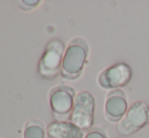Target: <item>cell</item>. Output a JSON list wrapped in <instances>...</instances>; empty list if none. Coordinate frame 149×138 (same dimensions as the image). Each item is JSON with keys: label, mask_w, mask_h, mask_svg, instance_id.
Returning <instances> with one entry per match:
<instances>
[{"label": "cell", "mask_w": 149, "mask_h": 138, "mask_svg": "<svg viewBox=\"0 0 149 138\" xmlns=\"http://www.w3.org/2000/svg\"><path fill=\"white\" fill-rule=\"evenodd\" d=\"M89 47L82 38H74L67 46L61 67V75L65 79L75 80L81 75L86 63Z\"/></svg>", "instance_id": "6da1fadb"}, {"label": "cell", "mask_w": 149, "mask_h": 138, "mask_svg": "<svg viewBox=\"0 0 149 138\" xmlns=\"http://www.w3.org/2000/svg\"><path fill=\"white\" fill-rule=\"evenodd\" d=\"M65 45L60 39H53L47 44L39 61L38 72L43 78L54 79L61 72Z\"/></svg>", "instance_id": "7a4b0ae2"}, {"label": "cell", "mask_w": 149, "mask_h": 138, "mask_svg": "<svg viewBox=\"0 0 149 138\" xmlns=\"http://www.w3.org/2000/svg\"><path fill=\"white\" fill-rule=\"evenodd\" d=\"M149 124V107L144 102H135L130 106L119 122L117 131L122 136H131Z\"/></svg>", "instance_id": "3957f363"}, {"label": "cell", "mask_w": 149, "mask_h": 138, "mask_svg": "<svg viewBox=\"0 0 149 138\" xmlns=\"http://www.w3.org/2000/svg\"><path fill=\"white\" fill-rule=\"evenodd\" d=\"M95 100L87 91H80L76 95L74 106L70 116V122L75 124L81 130H88L94 122Z\"/></svg>", "instance_id": "277c9868"}, {"label": "cell", "mask_w": 149, "mask_h": 138, "mask_svg": "<svg viewBox=\"0 0 149 138\" xmlns=\"http://www.w3.org/2000/svg\"><path fill=\"white\" fill-rule=\"evenodd\" d=\"M133 76L132 68L125 62H118L104 69L98 75L97 82L104 89H117L126 86Z\"/></svg>", "instance_id": "5b68a950"}, {"label": "cell", "mask_w": 149, "mask_h": 138, "mask_svg": "<svg viewBox=\"0 0 149 138\" xmlns=\"http://www.w3.org/2000/svg\"><path fill=\"white\" fill-rule=\"evenodd\" d=\"M75 97L74 89L64 84L58 85L50 91V106L54 115L59 120H64L69 115L71 116Z\"/></svg>", "instance_id": "8992f818"}, {"label": "cell", "mask_w": 149, "mask_h": 138, "mask_svg": "<svg viewBox=\"0 0 149 138\" xmlns=\"http://www.w3.org/2000/svg\"><path fill=\"white\" fill-rule=\"evenodd\" d=\"M128 111L127 97L121 89H114L107 95L104 115L111 122H120Z\"/></svg>", "instance_id": "52a82bcc"}, {"label": "cell", "mask_w": 149, "mask_h": 138, "mask_svg": "<svg viewBox=\"0 0 149 138\" xmlns=\"http://www.w3.org/2000/svg\"><path fill=\"white\" fill-rule=\"evenodd\" d=\"M49 138H83V130L72 122L55 121L48 126Z\"/></svg>", "instance_id": "ba28073f"}, {"label": "cell", "mask_w": 149, "mask_h": 138, "mask_svg": "<svg viewBox=\"0 0 149 138\" xmlns=\"http://www.w3.org/2000/svg\"><path fill=\"white\" fill-rule=\"evenodd\" d=\"M45 126L39 120L29 121L24 130V138H45Z\"/></svg>", "instance_id": "9c48e42d"}, {"label": "cell", "mask_w": 149, "mask_h": 138, "mask_svg": "<svg viewBox=\"0 0 149 138\" xmlns=\"http://www.w3.org/2000/svg\"><path fill=\"white\" fill-rule=\"evenodd\" d=\"M85 138H107V133L102 127H95L87 133Z\"/></svg>", "instance_id": "30bf717a"}]
</instances>
